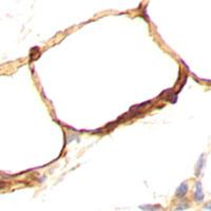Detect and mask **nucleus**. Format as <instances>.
<instances>
[{
    "mask_svg": "<svg viewBox=\"0 0 211 211\" xmlns=\"http://www.w3.org/2000/svg\"><path fill=\"white\" fill-rule=\"evenodd\" d=\"M194 199L197 202H202L204 200V193H203V191H202L201 183H197V189H195Z\"/></svg>",
    "mask_w": 211,
    "mask_h": 211,
    "instance_id": "nucleus-1",
    "label": "nucleus"
},
{
    "mask_svg": "<svg viewBox=\"0 0 211 211\" xmlns=\"http://www.w3.org/2000/svg\"><path fill=\"white\" fill-rule=\"evenodd\" d=\"M187 190H188V186H187L186 183H184V184H182L180 186V188L177 189V192H176V195H177L178 197H183L185 194L187 193Z\"/></svg>",
    "mask_w": 211,
    "mask_h": 211,
    "instance_id": "nucleus-2",
    "label": "nucleus"
},
{
    "mask_svg": "<svg viewBox=\"0 0 211 211\" xmlns=\"http://www.w3.org/2000/svg\"><path fill=\"white\" fill-rule=\"evenodd\" d=\"M206 209H211V205H210V204H208V205H206Z\"/></svg>",
    "mask_w": 211,
    "mask_h": 211,
    "instance_id": "nucleus-3",
    "label": "nucleus"
}]
</instances>
